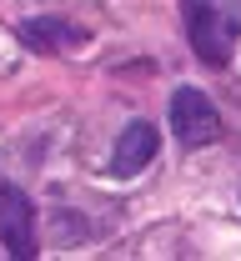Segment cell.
Listing matches in <instances>:
<instances>
[{
  "label": "cell",
  "instance_id": "cell-1",
  "mask_svg": "<svg viewBox=\"0 0 241 261\" xmlns=\"http://www.w3.org/2000/svg\"><path fill=\"white\" fill-rule=\"evenodd\" d=\"M186 40L206 65H226L241 40V0H181Z\"/></svg>",
  "mask_w": 241,
  "mask_h": 261
},
{
  "label": "cell",
  "instance_id": "cell-2",
  "mask_svg": "<svg viewBox=\"0 0 241 261\" xmlns=\"http://www.w3.org/2000/svg\"><path fill=\"white\" fill-rule=\"evenodd\" d=\"M171 126H176V136H181V146H211V141L221 136V116H216V106H211L206 91L181 86L171 96Z\"/></svg>",
  "mask_w": 241,
  "mask_h": 261
},
{
  "label": "cell",
  "instance_id": "cell-3",
  "mask_svg": "<svg viewBox=\"0 0 241 261\" xmlns=\"http://www.w3.org/2000/svg\"><path fill=\"white\" fill-rule=\"evenodd\" d=\"M0 241L15 261L35 256V206L20 186H0Z\"/></svg>",
  "mask_w": 241,
  "mask_h": 261
},
{
  "label": "cell",
  "instance_id": "cell-4",
  "mask_svg": "<svg viewBox=\"0 0 241 261\" xmlns=\"http://www.w3.org/2000/svg\"><path fill=\"white\" fill-rule=\"evenodd\" d=\"M161 151V141H156V126H146V121H131V126L116 136V156H111V171L116 176H136L151 166V156Z\"/></svg>",
  "mask_w": 241,
  "mask_h": 261
},
{
  "label": "cell",
  "instance_id": "cell-5",
  "mask_svg": "<svg viewBox=\"0 0 241 261\" xmlns=\"http://www.w3.org/2000/svg\"><path fill=\"white\" fill-rule=\"evenodd\" d=\"M20 45H31L40 56H50V50H81L86 31H75L70 20H56V15H35V20H20Z\"/></svg>",
  "mask_w": 241,
  "mask_h": 261
}]
</instances>
